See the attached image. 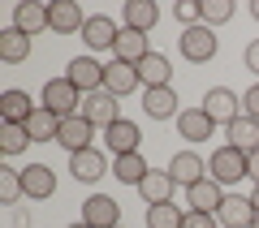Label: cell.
I'll use <instances>...</instances> for the list:
<instances>
[{"label": "cell", "instance_id": "cell-1", "mask_svg": "<svg viewBox=\"0 0 259 228\" xmlns=\"http://www.w3.org/2000/svg\"><path fill=\"white\" fill-rule=\"evenodd\" d=\"M39 103L44 108H52L56 117H74V112H82V91H78L69 78H52V82H44V95H39Z\"/></svg>", "mask_w": 259, "mask_h": 228}, {"label": "cell", "instance_id": "cell-2", "mask_svg": "<svg viewBox=\"0 0 259 228\" xmlns=\"http://www.w3.org/2000/svg\"><path fill=\"white\" fill-rule=\"evenodd\" d=\"M207 177H212L216 185H238L242 177H246V155L225 142L221 151H212V159H207Z\"/></svg>", "mask_w": 259, "mask_h": 228}, {"label": "cell", "instance_id": "cell-3", "mask_svg": "<svg viewBox=\"0 0 259 228\" xmlns=\"http://www.w3.org/2000/svg\"><path fill=\"white\" fill-rule=\"evenodd\" d=\"M177 47H182V56L190 65H207L216 56V35H212V26H186L182 30V39H177Z\"/></svg>", "mask_w": 259, "mask_h": 228}, {"label": "cell", "instance_id": "cell-4", "mask_svg": "<svg viewBox=\"0 0 259 228\" xmlns=\"http://www.w3.org/2000/svg\"><path fill=\"white\" fill-rule=\"evenodd\" d=\"M91 138H95V125L74 112V117H61V138L56 142L65 146V155H78V151H91Z\"/></svg>", "mask_w": 259, "mask_h": 228}, {"label": "cell", "instance_id": "cell-5", "mask_svg": "<svg viewBox=\"0 0 259 228\" xmlns=\"http://www.w3.org/2000/svg\"><path fill=\"white\" fill-rule=\"evenodd\" d=\"M65 78H69V82H74L82 95L104 91V65L95 61V56H74V61L65 65Z\"/></svg>", "mask_w": 259, "mask_h": 228}, {"label": "cell", "instance_id": "cell-6", "mask_svg": "<svg viewBox=\"0 0 259 228\" xmlns=\"http://www.w3.org/2000/svg\"><path fill=\"white\" fill-rule=\"evenodd\" d=\"M203 112L216 121V125H233V121L242 117V99L229 91V86H212V91L203 95Z\"/></svg>", "mask_w": 259, "mask_h": 228}, {"label": "cell", "instance_id": "cell-7", "mask_svg": "<svg viewBox=\"0 0 259 228\" xmlns=\"http://www.w3.org/2000/svg\"><path fill=\"white\" fill-rule=\"evenodd\" d=\"M82 117L91 121L95 129H108V125H117V121H121V103H117V95H108V91L82 95Z\"/></svg>", "mask_w": 259, "mask_h": 228}, {"label": "cell", "instance_id": "cell-8", "mask_svg": "<svg viewBox=\"0 0 259 228\" xmlns=\"http://www.w3.org/2000/svg\"><path fill=\"white\" fill-rule=\"evenodd\" d=\"M82 224H91V228H121L117 198H108V194H91V198L82 202Z\"/></svg>", "mask_w": 259, "mask_h": 228}, {"label": "cell", "instance_id": "cell-9", "mask_svg": "<svg viewBox=\"0 0 259 228\" xmlns=\"http://www.w3.org/2000/svg\"><path fill=\"white\" fill-rule=\"evenodd\" d=\"M48 26H52L56 35H82L87 13L78 9L74 0H52V5H48Z\"/></svg>", "mask_w": 259, "mask_h": 228}, {"label": "cell", "instance_id": "cell-10", "mask_svg": "<svg viewBox=\"0 0 259 228\" xmlns=\"http://www.w3.org/2000/svg\"><path fill=\"white\" fill-rule=\"evenodd\" d=\"M117 35H121V26L108 18V13H95V18H87V26H82V43L91 47V52H104V47H117Z\"/></svg>", "mask_w": 259, "mask_h": 228}, {"label": "cell", "instance_id": "cell-11", "mask_svg": "<svg viewBox=\"0 0 259 228\" xmlns=\"http://www.w3.org/2000/svg\"><path fill=\"white\" fill-rule=\"evenodd\" d=\"M177 91L173 86H151V91H143V112H147L151 121H173L182 117V108H177Z\"/></svg>", "mask_w": 259, "mask_h": 228}, {"label": "cell", "instance_id": "cell-12", "mask_svg": "<svg viewBox=\"0 0 259 228\" xmlns=\"http://www.w3.org/2000/svg\"><path fill=\"white\" fill-rule=\"evenodd\" d=\"M147 56H151L147 35H139V30H125V26H121L117 47H112V61H121V65H134V69H139V65L147 61Z\"/></svg>", "mask_w": 259, "mask_h": 228}, {"label": "cell", "instance_id": "cell-13", "mask_svg": "<svg viewBox=\"0 0 259 228\" xmlns=\"http://www.w3.org/2000/svg\"><path fill=\"white\" fill-rule=\"evenodd\" d=\"M168 177H173V185H186V190H190V185H199L207 177V164L194 155V151H177V155L168 159Z\"/></svg>", "mask_w": 259, "mask_h": 228}, {"label": "cell", "instance_id": "cell-14", "mask_svg": "<svg viewBox=\"0 0 259 228\" xmlns=\"http://www.w3.org/2000/svg\"><path fill=\"white\" fill-rule=\"evenodd\" d=\"M216 224H221V228H250V224H255V207H250V198H242V194H225L221 211H216Z\"/></svg>", "mask_w": 259, "mask_h": 228}, {"label": "cell", "instance_id": "cell-15", "mask_svg": "<svg viewBox=\"0 0 259 228\" xmlns=\"http://www.w3.org/2000/svg\"><path fill=\"white\" fill-rule=\"evenodd\" d=\"M139 69H134V65H121V61H108V65H104V91H108V95H117V99H121V95H134V91H139Z\"/></svg>", "mask_w": 259, "mask_h": 228}, {"label": "cell", "instance_id": "cell-16", "mask_svg": "<svg viewBox=\"0 0 259 228\" xmlns=\"http://www.w3.org/2000/svg\"><path fill=\"white\" fill-rule=\"evenodd\" d=\"M221 202H225V185H216L212 177H203L199 185L186 190V207H190V211H207V215H216Z\"/></svg>", "mask_w": 259, "mask_h": 228}, {"label": "cell", "instance_id": "cell-17", "mask_svg": "<svg viewBox=\"0 0 259 228\" xmlns=\"http://www.w3.org/2000/svg\"><path fill=\"white\" fill-rule=\"evenodd\" d=\"M139 142H143L139 125H134V121H125V117H121L117 125L104 129V146H108L112 155H130V151H139Z\"/></svg>", "mask_w": 259, "mask_h": 228}, {"label": "cell", "instance_id": "cell-18", "mask_svg": "<svg viewBox=\"0 0 259 228\" xmlns=\"http://www.w3.org/2000/svg\"><path fill=\"white\" fill-rule=\"evenodd\" d=\"M35 108L39 103L30 99L26 91H5L0 95V121H5V125H26V121L35 117Z\"/></svg>", "mask_w": 259, "mask_h": 228}, {"label": "cell", "instance_id": "cell-19", "mask_svg": "<svg viewBox=\"0 0 259 228\" xmlns=\"http://www.w3.org/2000/svg\"><path fill=\"white\" fill-rule=\"evenodd\" d=\"M216 129V121L207 117L203 108H182V117H177V134L186 138V142H207Z\"/></svg>", "mask_w": 259, "mask_h": 228}, {"label": "cell", "instance_id": "cell-20", "mask_svg": "<svg viewBox=\"0 0 259 228\" xmlns=\"http://www.w3.org/2000/svg\"><path fill=\"white\" fill-rule=\"evenodd\" d=\"M22 190H26V198H52L56 194V173L48 164H26L22 168Z\"/></svg>", "mask_w": 259, "mask_h": 228}, {"label": "cell", "instance_id": "cell-21", "mask_svg": "<svg viewBox=\"0 0 259 228\" xmlns=\"http://www.w3.org/2000/svg\"><path fill=\"white\" fill-rule=\"evenodd\" d=\"M121 18H125V30H139V35H147V30L160 22V5H156V0H125Z\"/></svg>", "mask_w": 259, "mask_h": 228}, {"label": "cell", "instance_id": "cell-22", "mask_svg": "<svg viewBox=\"0 0 259 228\" xmlns=\"http://www.w3.org/2000/svg\"><path fill=\"white\" fill-rule=\"evenodd\" d=\"M13 26L22 30V35H44V30H52L48 26V5H35V0H22L18 9H13Z\"/></svg>", "mask_w": 259, "mask_h": 228}, {"label": "cell", "instance_id": "cell-23", "mask_svg": "<svg viewBox=\"0 0 259 228\" xmlns=\"http://www.w3.org/2000/svg\"><path fill=\"white\" fill-rule=\"evenodd\" d=\"M69 173H74L78 181L91 185V181H100L104 173H112V164H104V151H95V146H91V151H78V155H69Z\"/></svg>", "mask_w": 259, "mask_h": 228}, {"label": "cell", "instance_id": "cell-24", "mask_svg": "<svg viewBox=\"0 0 259 228\" xmlns=\"http://www.w3.org/2000/svg\"><path fill=\"white\" fill-rule=\"evenodd\" d=\"M147 173H151V164L139 155V151H130V155H112V177H117L121 185H134V190H139Z\"/></svg>", "mask_w": 259, "mask_h": 228}, {"label": "cell", "instance_id": "cell-25", "mask_svg": "<svg viewBox=\"0 0 259 228\" xmlns=\"http://www.w3.org/2000/svg\"><path fill=\"white\" fill-rule=\"evenodd\" d=\"M225 138H229V146H233V151L250 155V151H259V121L238 117L233 125H225Z\"/></svg>", "mask_w": 259, "mask_h": 228}, {"label": "cell", "instance_id": "cell-26", "mask_svg": "<svg viewBox=\"0 0 259 228\" xmlns=\"http://www.w3.org/2000/svg\"><path fill=\"white\" fill-rule=\"evenodd\" d=\"M139 194L147 198V207H156V202H173V177H168V168H151V173L143 177Z\"/></svg>", "mask_w": 259, "mask_h": 228}, {"label": "cell", "instance_id": "cell-27", "mask_svg": "<svg viewBox=\"0 0 259 228\" xmlns=\"http://www.w3.org/2000/svg\"><path fill=\"white\" fill-rule=\"evenodd\" d=\"M26 134H30V142H56V138H61V117H56L52 108L39 103L35 117L26 121Z\"/></svg>", "mask_w": 259, "mask_h": 228}, {"label": "cell", "instance_id": "cell-28", "mask_svg": "<svg viewBox=\"0 0 259 228\" xmlns=\"http://www.w3.org/2000/svg\"><path fill=\"white\" fill-rule=\"evenodd\" d=\"M30 56V35H22L18 26H5L0 30V61L5 65H22Z\"/></svg>", "mask_w": 259, "mask_h": 228}, {"label": "cell", "instance_id": "cell-29", "mask_svg": "<svg viewBox=\"0 0 259 228\" xmlns=\"http://www.w3.org/2000/svg\"><path fill=\"white\" fill-rule=\"evenodd\" d=\"M168 78H173V65H168V56H160V52H151L147 61L139 65V82H143V91H151V86H173Z\"/></svg>", "mask_w": 259, "mask_h": 228}, {"label": "cell", "instance_id": "cell-30", "mask_svg": "<svg viewBox=\"0 0 259 228\" xmlns=\"http://www.w3.org/2000/svg\"><path fill=\"white\" fill-rule=\"evenodd\" d=\"M186 211L177 207V202H156V207H147V228H182Z\"/></svg>", "mask_w": 259, "mask_h": 228}, {"label": "cell", "instance_id": "cell-31", "mask_svg": "<svg viewBox=\"0 0 259 228\" xmlns=\"http://www.w3.org/2000/svg\"><path fill=\"white\" fill-rule=\"evenodd\" d=\"M18 198H26V190H22V168L0 164V202H5V207H13Z\"/></svg>", "mask_w": 259, "mask_h": 228}, {"label": "cell", "instance_id": "cell-32", "mask_svg": "<svg viewBox=\"0 0 259 228\" xmlns=\"http://www.w3.org/2000/svg\"><path fill=\"white\" fill-rule=\"evenodd\" d=\"M26 146H30L26 125H5V121H0V151H5V155H22Z\"/></svg>", "mask_w": 259, "mask_h": 228}, {"label": "cell", "instance_id": "cell-33", "mask_svg": "<svg viewBox=\"0 0 259 228\" xmlns=\"http://www.w3.org/2000/svg\"><path fill=\"white\" fill-rule=\"evenodd\" d=\"M233 0H203V26H225L233 18Z\"/></svg>", "mask_w": 259, "mask_h": 228}, {"label": "cell", "instance_id": "cell-34", "mask_svg": "<svg viewBox=\"0 0 259 228\" xmlns=\"http://www.w3.org/2000/svg\"><path fill=\"white\" fill-rule=\"evenodd\" d=\"M173 18L186 22V26H199V22H203V0H177V5H173Z\"/></svg>", "mask_w": 259, "mask_h": 228}, {"label": "cell", "instance_id": "cell-35", "mask_svg": "<svg viewBox=\"0 0 259 228\" xmlns=\"http://www.w3.org/2000/svg\"><path fill=\"white\" fill-rule=\"evenodd\" d=\"M182 228H221V224H216V215H207V211H186Z\"/></svg>", "mask_w": 259, "mask_h": 228}, {"label": "cell", "instance_id": "cell-36", "mask_svg": "<svg viewBox=\"0 0 259 228\" xmlns=\"http://www.w3.org/2000/svg\"><path fill=\"white\" fill-rule=\"evenodd\" d=\"M242 117H250V121H259V82L250 86L246 95H242Z\"/></svg>", "mask_w": 259, "mask_h": 228}, {"label": "cell", "instance_id": "cell-37", "mask_svg": "<svg viewBox=\"0 0 259 228\" xmlns=\"http://www.w3.org/2000/svg\"><path fill=\"white\" fill-rule=\"evenodd\" d=\"M246 69L259 78V39H250V43H246Z\"/></svg>", "mask_w": 259, "mask_h": 228}, {"label": "cell", "instance_id": "cell-38", "mask_svg": "<svg viewBox=\"0 0 259 228\" xmlns=\"http://www.w3.org/2000/svg\"><path fill=\"white\" fill-rule=\"evenodd\" d=\"M246 177L259 185V151H250V155H246Z\"/></svg>", "mask_w": 259, "mask_h": 228}, {"label": "cell", "instance_id": "cell-39", "mask_svg": "<svg viewBox=\"0 0 259 228\" xmlns=\"http://www.w3.org/2000/svg\"><path fill=\"white\" fill-rule=\"evenodd\" d=\"M250 207H255V215H259V185L250 190Z\"/></svg>", "mask_w": 259, "mask_h": 228}, {"label": "cell", "instance_id": "cell-40", "mask_svg": "<svg viewBox=\"0 0 259 228\" xmlns=\"http://www.w3.org/2000/svg\"><path fill=\"white\" fill-rule=\"evenodd\" d=\"M250 18H255V22H259V0H250Z\"/></svg>", "mask_w": 259, "mask_h": 228}, {"label": "cell", "instance_id": "cell-41", "mask_svg": "<svg viewBox=\"0 0 259 228\" xmlns=\"http://www.w3.org/2000/svg\"><path fill=\"white\" fill-rule=\"evenodd\" d=\"M69 228H91V224H69Z\"/></svg>", "mask_w": 259, "mask_h": 228}, {"label": "cell", "instance_id": "cell-42", "mask_svg": "<svg viewBox=\"0 0 259 228\" xmlns=\"http://www.w3.org/2000/svg\"><path fill=\"white\" fill-rule=\"evenodd\" d=\"M250 228H259V215H255V224H250Z\"/></svg>", "mask_w": 259, "mask_h": 228}]
</instances>
